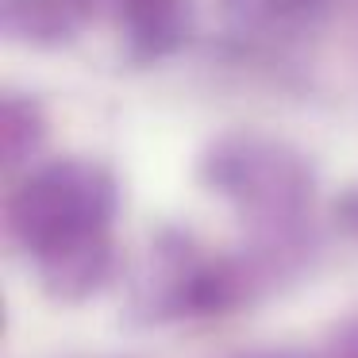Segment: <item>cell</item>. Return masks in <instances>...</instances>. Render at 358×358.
<instances>
[{"label":"cell","instance_id":"1","mask_svg":"<svg viewBox=\"0 0 358 358\" xmlns=\"http://www.w3.org/2000/svg\"><path fill=\"white\" fill-rule=\"evenodd\" d=\"M8 235L58 301H85L112 273L116 181L93 162H50L8 201Z\"/></svg>","mask_w":358,"mask_h":358},{"label":"cell","instance_id":"2","mask_svg":"<svg viewBox=\"0 0 358 358\" xmlns=\"http://www.w3.org/2000/svg\"><path fill=\"white\" fill-rule=\"evenodd\" d=\"M201 181L255 220L273 247L293 239L312 201V173L301 155L262 139L216 143L201 162Z\"/></svg>","mask_w":358,"mask_h":358},{"label":"cell","instance_id":"3","mask_svg":"<svg viewBox=\"0 0 358 358\" xmlns=\"http://www.w3.org/2000/svg\"><path fill=\"white\" fill-rule=\"evenodd\" d=\"M262 266L239 258H204L189 243H173L158 258V278L147 293L150 320H208L235 312L258 289Z\"/></svg>","mask_w":358,"mask_h":358},{"label":"cell","instance_id":"4","mask_svg":"<svg viewBox=\"0 0 358 358\" xmlns=\"http://www.w3.org/2000/svg\"><path fill=\"white\" fill-rule=\"evenodd\" d=\"M120 27L135 43V55H162L178 39V0H120Z\"/></svg>","mask_w":358,"mask_h":358},{"label":"cell","instance_id":"5","mask_svg":"<svg viewBox=\"0 0 358 358\" xmlns=\"http://www.w3.org/2000/svg\"><path fill=\"white\" fill-rule=\"evenodd\" d=\"M335 220H339V227L350 239H358V189H350V193H343L335 201Z\"/></svg>","mask_w":358,"mask_h":358},{"label":"cell","instance_id":"6","mask_svg":"<svg viewBox=\"0 0 358 358\" xmlns=\"http://www.w3.org/2000/svg\"><path fill=\"white\" fill-rule=\"evenodd\" d=\"M331 358H358V316L347 327H339V335L331 343Z\"/></svg>","mask_w":358,"mask_h":358},{"label":"cell","instance_id":"7","mask_svg":"<svg viewBox=\"0 0 358 358\" xmlns=\"http://www.w3.org/2000/svg\"><path fill=\"white\" fill-rule=\"evenodd\" d=\"M239 358H308V355H293V350H255V355H239Z\"/></svg>","mask_w":358,"mask_h":358}]
</instances>
